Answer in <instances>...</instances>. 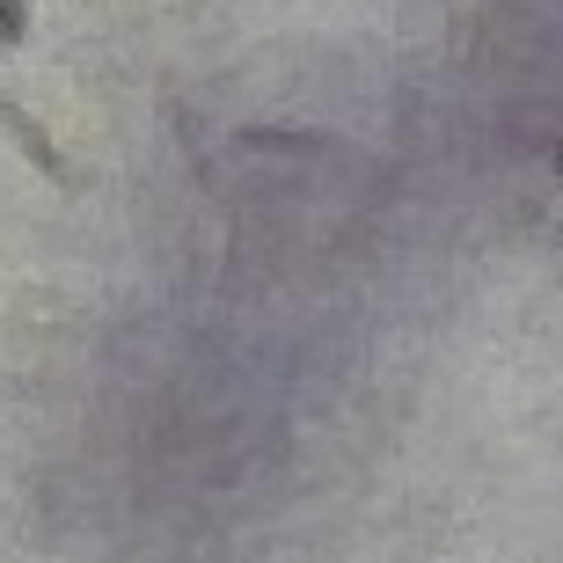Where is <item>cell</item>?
<instances>
[{"label":"cell","instance_id":"6da1fadb","mask_svg":"<svg viewBox=\"0 0 563 563\" xmlns=\"http://www.w3.org/2000/svg\"><path fill=\"white\" fill-rule=\"evenodd\" d=\"M0 132L15 140V154H22L30 168H37L44 184H59V190H74V184H81V176H74V162H66L59 146H52V132H44L37 118H30V110L15 103V96H0Z\"/></svg>","mask_w":563,"mask_h":563},{"label":"cell","instance_id":"3957f363","mask_svg":"<svg viewBox=\"0 0 563 563\" xmlns=\"http://www.w3.org/2000/svg\"><path fill=\"white\" fill-rule=\"evenodd\" d=\"M30 37V0H0V52H15Z\"/></svg>","mask_w":563,"mask_h":563},{"label":"cell","instance_id":"7a4b0ae2","mask_svg":"<svg viewBox=\"0 0 563 563\" xmlns=\"http://www.w3.org/2000/svg\"><path fill=\"white\" fill-rule=\"evenodd\" d=\"M234 146H250V154H330V132H286V125H242Z\"/></svg>","mask_w":563,"mask_h":563}]
</instances>
